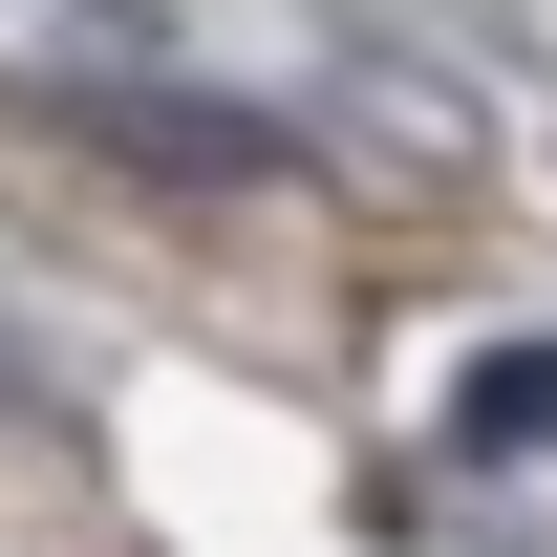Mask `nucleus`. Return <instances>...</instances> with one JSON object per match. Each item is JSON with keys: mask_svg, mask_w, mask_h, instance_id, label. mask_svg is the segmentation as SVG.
<instances>
[{"mask_svg": "<svg viewBox=\"0 0 557 557\" xmlns=\"http://www.w3.org/2000/svg\"><path fill=\"white\" fill-rule=\"evenodd\" d=\"M86 129L129 150V172H172V194H258V172H278L258 108H172V86H86Z\"/></svg>", "mask_w": 557, "mask_h": 557, "instance_id": "7ed1b4c3", "label": "nucleus"}, {"mask_svg": "<svg viewBox=\"0 0 557 557\" xmlns=\"http://www.w3.org/2000/svg\"><path fill=\"white\" fill-rule=\"evenodd\" d=\"M0 65L22 86H172V22H150V0H0Z\"/></svg>", "mask_w": 557, "mask_h": 557, "instance_id": "f03ea898", "label": "nucleus"}, {"mask_svg": "<svg viewBox=\"0 0 557 557\" xmlns=\"http://www.w3.org/2000/svg\"><path fill=\"white\" fill-rule=\"evenodd\" d=\"M278 150H322V172H364V194H493V86L408 65V44H322Z\"/></svg>", "mask_w": 557, "mask_h": 557, "instance_id": "f257e3e1", "label": "nucleus"}]
</instances>
